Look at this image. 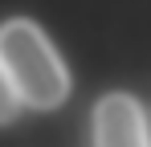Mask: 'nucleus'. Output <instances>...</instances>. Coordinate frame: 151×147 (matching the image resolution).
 I'll use <instances>...</instances> for the list:
<instances>
[{
    "label": "nucleus",
    "instance_id": "1",
    "mask_svg": "<svg viewBox=\"0 0 151 147\" xmlns=\"http://www.w3.org/2000/svg\"><path fill=\"white\" fill-rule=\"evenodd\" d=\"M0 74L29 110H57L70 98V70L45 29L29 17L0 24Z\"/></svg>",
    "mask_w": 151,
    "mask_h": 147
},
{
    "label": "nucleus",
    "instance_id": "3",
    "mask_svg": "<svg viewBox=\"0 0 151 147\" xmlns=\"http://www.w3.org/2000/svg\"><path fill=\"white\" fill-rule=\"evenodd\" d=\"M21 106H25L21 94H17V90L8 86V78L0 74V122H12L17 115H21Z\"/></svg>",
    "mask_w": 151,
    "mask_h": 147
},
{
    "label": "nucleus",
    "instance_id": "2",
    "mask_svg": "<svg viewBox=\"0 0 151 147\" xmlns=\"http://www.w3.org/2000/svg\"><path fill=\"white\" fill-rule=\"evenodd\" d=\"M94 147H147V106L127 90L94 102Z\"/></svg>",
    "mask_w": 151,
    "mask_h": 147
},
{
    "label": "nucleus",
    "instance_id": "4",
    "mask_svg": "<svg viewBox=\"0 0 151 147\" xmlns=\"http://www.w3.org/2000/svg\"><path fill=\"white\" fill-rule=\"evenodd\" d=\"M147 147H151V106H147Z\"/></svg>",
    "mask_w": 151,
    "mask_h": 147
}]
</instances>
